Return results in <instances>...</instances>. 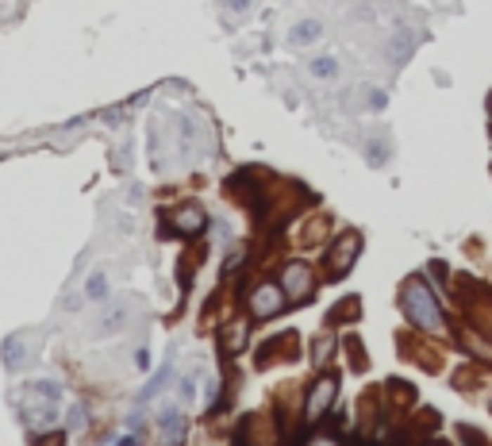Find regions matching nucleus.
<instances>
[{
    "instance_id": "f704fd0d",
    "label": "nucleus",
    "mask_w": 492,
    "mask_h": 446,
    "mask_svg": "<svg viewBox=\"0 0 492 446\" xmlns=\"http://www.w3.org/2000/svg\"><path fill=\"white\" fill-rule=\"evenodd\" d=\"M488 108H492V96H488Z\"/></svg>"
},
{
    "instance_id": "473e14b6",
    "label": "nucleus",
    "mask_w": 492,
    "mask_h": 446,
    "mask_svg": "<svg viewBox=\"0 0 492 446\" xmlns=\"http://www.w3.org/2000/svg\"><path fill=\"white\" fill-rule=\"evenodd\" d=\"M227 8H231V12H246V8H250V0H227Z\"/></svg>"
},
{
    "instance_id": "9d476101",
    "label": "nucleus",
    "mask_w": 492,
    "mask_h": 446,
    "mask_svg": "<svg viewBox=\"0 0 492 446\" xmlns=\"http://www.w3.org/2000/svg\"><path fill=\"white\" fill-rule=\"evenodd\" d=\"M204 227H208V212H204L200 204H193V200L169 212V231H174V235L196 239V235H204Z\"/></svg>"
},
{
    "instance_id": "72a5a7b5",
    "label": "nucleus",
    "mask_w": 492,
    "mask_h": 446,
    "mask_svg": "<svg viewBox=\"0 0 492 446\" xmlns=\"http://www.w3.org/2000/svg\"><path fill=\"white\" fill-rule=\"evenodd\" d=\"M420 446H450V442H442V439H423Z\"/></svg>"
},
{
    "instance_id": "c756f323",
    "label": "nucleus",
    "mask_w": 492,
    "mask_h": 446,
    "mask_svg": "<svg viewBox=\"0 0 492 446\" xmlns=\"http://www.w3.org/2000/svg\"><path fill=\"white\" fill-rule=\"evenodd\" d=\"M427 273H431L434 281H442V285L450 281V270H446V262H431V265H427Z\"/></svg>"
},
{
    "instance_id": "7ed1b4c3",
    "label": "nucleus",
    "mask_w": 492,
    "mask_h": 446,
    "mask_svg": "<svg viewBox=\"0 0 492 446\" xmlns=\"http://www.w3.org/2000/svg\"><path fill=\"white\" fill-rule=\"evenodd\" d=\"M285 308H289V296H285V289L277 285V281H254L250 289H246V315L258 323H269L277 320V315H285Z\"/></svg>"
},
{
    "instance_id": "a878e982",
    "label": "nucleus",
    "mask_w": 492,
    "mask_h": 446,
    "mask_svg": "<svg viewBox=\"0 0 492 446\" xmlns=\"http://www.w3.org/2000/svg\"><path fill=\"white\" fill-rule=\"evenodd\" d=\"M384 104H389V93H384V88H369L365 93V108L369 112H384Z\"/></svg>"
},
{
    "instance_id": "dca6fc26",
    "label": "nucleus",
    "mask_w": 492,
    "mask_h": 446,
    "mask_svg": "<svg viewBox=\"0 0 492 446\" xmlns=\"http://www.w3.org/2000/svg\"><path fill=\"white\" fill-rule=\"evenodd\" d=\"M246 339H250V323H246V320H231L224 327V350H231V354L246 350Z\"/></svg>"
},
{
    "instance_id": "cd10ccee",
    "label": "nucleus",
    "mask_w": 492,
    "mask_h": 446,
    "mask_svg": "<svg viewBox=\"0 0 492 446\" xmlns=\"http://www.w3.org/2000/svg\"><path fill=\"white\" fill-rule=\"evenodd\" d=\"M196 396V373H185L181 377V400H193Z\"/></svg>"
},
{
    "instance_id": "5701e85b",
    "label": "nucleus",
    "mask_w": 492,
    "mask_h": 446,
    "mask_svg": "<svg viewBox=\"0 0 492 446\" xmlns=\"http://www.w3.org/2000/svg\"><path fill=\"white\" fill-rule=\"evenodd\" d=\"M27 393H35V396H46V400H62V385L58 381H51V377H39V381H31V388Z\"/></svg>"
},
{
    "instance_id": "1a4fd4ad",
    "label": "nucleus",
    "mask_w": 492,
    "mask_h": 446,
    "mask_svg": "<svg viewBox=\"0 0 492 446\" xmlns=\"http://www.w3.org/2000/svg\"><path fill=\"white\" fill-rule=\"evenodd\" d=\"M297 354H300V335L297 331H281V335H273V339L261 343L258 369H269V366H277V362H292Z\"/></svg>"
},
{
    "instance_id": "39448f33",
    "label": "nucleus",
    "mask_w": 492,
    "mask_h": 446,
    "mask_svg": "<svg viewBox=\"0 0 492 446\" xmlns=\"http://www.w3.org/2000/svg\"><path fill=\"white\" fill-rule=\"evenodd\" d=\"M335 400H339V377L335 373H319L308 385V396H304V424L308 427L323 424L335 412Z\"/></svg>"
},
{
    "instance_id": "423d86ee",
    "label": "nucleus",
    "mask_w": 492,
    "mask_h": 446,
    "mask_svg": "<svg viewBox=\"0 0 492 446\" xmlns=\"http://www.w3.org/2000/svg\"><path fill=\"white\" fill-rule=\"evenodd\" d=\"M358 254H362V235H358V231H342L339 239L327 247V254H323V277H331V281L347 277V273L354 270Z\"/></svg>"
},
{
    "instance_id": "0eeeda50",
    "label": "nucleus",
    "mask_w": 492,
    "mask_h": 446,
    "mask_svg": "<svg viewBox=\"0 0 492 446\" xmlns=\"http://www.w3.org/2000/svg\"><path fill=\"white\" fill-rule=\"evenodd\" d=\"M462 304H465V320L481 331L485 339H492V293L481 285H473L470 277L462 281Z\"/></svg>"
},
{
    "instance_id": "f8f14e48",
    "label": "nucleus",
    "mask_w": 492,
    "mask_h": 446,
    "mask_svg": "<svg viewBox=\"0 0 492 446\" xmlns=\"http://www.w3.org/2000/svg\"><path fill=\"white\" fill-rule=\"evenodd\" d=\"M158 431H162V446H181L185 442V431H188V424H185V416H181V408L177 404H162V412H158Z\"/></svg>"
},
{
    "instance_id": "7c9ffc66",
    "label": "nucleus",
    "mask_w": 492,
    "mask_h": 446,
    "mask_svg": "<svg viewBox=\"0 0 492 446\" xmlns=\"http://www.w3.org/2000/svg\"><path fill=\"white\" fill-rule=\"evenodd\" d=\"M127 427H131V431H143V427H146V416H143V408H138V412H131V416H127Z\"/></svg>"
},
{
    "instance_id": "4be33fe9",
    "label": "nucleus",
    "mask_w": 492,
    "mask_h": 446,
    "mask_svg": "<svg viewBox=\"0 0 492 446\" xmlns=\"http://www.w3.org/2000/svg\"><path fill=\"white\" fill-rule=\"evenodd\" d=\"M331 354H335V335H331V327H327L323 335L316 339V350H311V358H316V366H327V362H331Z\"/></svg>"
},
{
    "instance_id": "f3484780",
    "label": "nucleus",
    "mask_w": 492,
    "mask_h": 446,
    "mask_svg": "<svg viewBox=\"0 0 492 446\" xmlns=\"http://www.w3.org/2000/svg\"><path fill=\"white\" fill-rule=\"evenodd\" d=\"M289 39L297 46H311L316 39H323V23H319V20H300V23H292Z\"/></svg>"
},
{
    "instance_id": "b1692460",
    "label": "nucleus",
    "mask_w": 492,
    "mask_h": 446,
    "mask_svg": "<svg viewBox=\"0 0 492 446\" xmlns=\"http://www.w3.org/2000/svg\"><path fill=\"white\" fill-rule=\"evenodd\" d=\"M65 427H70V431H85V427H89V412H85V404H73V408H70V416H65Z\"/></svg>"
},
{
    "instance_id": "412c9836",
    "label": "nucleus",
    "mask_w": 492,
    "mask_h": 446,
    "mask_svg": "<svg viewBox=\"0 0 492 446\" xmlns=\"http://www.w3.org/2000/svg\"><path fill=\"white\" fill-rule=\"evenodd\" d=\"M342 346H347V358H350V366H354V369H365L369 366V358H365V350H362V339H358V335H342Z\"/></svg>"
},
{
    "instance_id": "20e7f679",
    "label": "nucleus",
    "mask_w": 492,
    "mask_h": 446,
    "mask_svg": "<svg viewBox=\"0 0 492 446\" xmlns=\"http://www.w3.org/2000/svg\"><path fill=\"white\" fill-rule=\"evenodd\" d=\"M277 285L285 289L289 304H308V300L316 296V289H319V273L311 270L304 258H289V262L281 265V277H277Z\"/></svg>"
},
{
    "instance_id": "393cba45",
    "label": "nucleus",
    "mask_w": 492,
    "mask_h": 446,
    "mask_svg": "<svg viewBox=\"0 0 492 446\" xmlns=\"http://www.w3.org/2000/svg\"><path fill=\"white\" fill-rule=\"evenodd\" d=\"M246 258H250V254H246L242 247H239V250H231V254H227V262H224V277H231V273H239L242 265H246Z\"/></svg>"
},
{
    "instance_id": "2f4dec72",
    "label": "nucleus",
    "mask_w": 492,
    "mask_h": 446,
    "mask_svg": "<svg viewBox=\"0 0 492 446\" xmlns=\"http://www.w3.org/2000/svg\"><path fill=\"white\" fill-rule=\"evenodd\" d=\"M135 366L146 369V366H150V354H146V350H135Z\"/></svg>"
},
{
    "instance_id": "aec40b11",
    "label": "nucleus",
    "mask_w": 492,
    "mask_h": 446,
    "mask_svg": "<svg viewBox=\"0 0 492 446\" xmlns=\"http://www.w3.org/2000/svg\"><path fill=\"white\" fill-rule=\"evenodd\" d=\"M104 296H108V273L93 270L85 277V300H104Z\"/></svg>"
},
{
    "instance_id": "4468645a",
    "label": "nucleus",
    "mask_w": 492,
    "mask_h": 446,
    "mask_svg": "<svg viewBox=\"0 0 492 446\" xmlns=\"http://www.w3.org/2000/svg\"><path fill=\"white\" fill-rule=\"evenodd\" d=\"M166 385H174V362H166V366H162L150 381H146L143 388H138V408H143V404H150V400H154V396H158Z\"/></svg>"
},
{
    "instance_id": "2eb2a0df",
    "label": "nucleus",
    "mask_w": 492,
    "mask_h": 446,
    "mask_svg": "<svg viewBox=\"0 0 492 446\" xmlns=\"http://www.w3.org/2000/svg\"><path fill=\"white\" fill-rule=\"evenodd\" d=\"M127 320H131V300H116V304L104 312V320H101V331H108V335H116V331L127 327Z\"/></svg>"
},
{
    "instance_id": "bb28decb",
    "label": "nucleus",
    "mask_w": 492,
    "mask_h": 446,
    "mask_svg": "<svg viewBox=\"0 0 492 446\" xmlns=\"http://www.w3.org/2000/svg\"><path fill=\"white\" fill-rule=\"evenodd\" d=\"M304 446H342V439H339V435H331V431H316V435H308Z\"/></svg>"
},
{
    "instance_id": "a211bd4d",
    "label": "nucleus",
    "mask_w": 492,
    "mask_h": 446,
    "mask_svg": "<svg viewBox=\"0 0 492 446\" xmlns=\"http://www.w3.org/2000/svg\"><path fill=\"white\" fill-rule=\"evenodd\" d=\"M358 312H362V300H358V296H347L342 304L331 308V320H327V327H342V323L358 320Z\"/></svg>"
},
{
    "instance_id": "f257e3e1",
    "label": "nucleus",
    "mask_w": 492,
    "mask_h": 446,
    "mask_svg": "<svg viewBox=\"0 0 492 446\" xmlns=\"http://www.w3.org/2000/svg\"><path fill=\"white\" fill-rule=\"evenodd\" d=\"M400 312L408 315L415 331H427V335H446V315H442V304L434 296V289L427 285V277H408L404 289H400Z\"/></svg>"
},
{
    "instance_id": "9b49d317",
    "label": "nucleus",
    "mask_w": 492,
    "mask_h": 446,
    "mask_svg": "<svg viewBox=\"0 0 492 446\" xmlns=\"http://www.w3.org/2000/svg\"><path fill=\"white\" fill-rule=\"evenodd\" d=\"M27 331H15V335L4 339V346H0V362H4L8 373H23L31 366V350H27Z\"/></svg>"
},
{
    "instance_id": "6ab92c4d",
    "label": "nucleus",
    "mask_w": 492,
    "mask_h": 446,
    "mask_svg": "<svg viewBox=\"0 0 492 446\" xmlns=\"http://www.w3.org/2000/svg\"><path fill=\"white\" fill-rule=\"evenodd\" d=\"M308 74L316 81H335L339 77V58H331V54H323V58H311Z\"/></svg>"
},
{
    "instance_id": "6e6552de",
    "label": "nucleus",
    "mask_w": 492,
    "mask_h": 446,
    "mask_svg": "<svg viewBox=\"0 0 492 446\" xmlns=\"http://www.w3.org/2000/svg\"><path fill=\"white\" fill-rule=\"evenodd\" d=\"M20 416H23V424H27L31 431H51V427H58L62 412H58V400H46V396L27 393V400H23V408H20Z\"/></svg>"
},
{
    "instance_id": "c85d7f7f",
    "label": "nucleus",
    "mask_w": 492,
    "mask_h": 446,
    "mask_svg": "<svg viewBox=\"0 0 492 446\" xmlns=\"http://www.w3.org/2000/svg\"><path fill=\"white\" fill-rule=\"evenodd\" d=\"M365 154H369V166H381V162H384L381 139H373V143H369V147H365Z\"/></svg>"
},
{
    "instance_id": "f03ea898",
    "label": "nucleus",
    "mask_w": 492,
    "mask_h": 446,
    "mask_svg": "<svg viewBox=\"0 0 492 446\" xmlns=\"http://www.w3.org/2000/svg\"><path fill=\"white\" fill-rule=\"evenodd\" d=\"M231 439H235V446H281L285 431L273 412H250V416H242L235 424Z\"/></svg>"
},
{
    "instance_id": "ddd939ff",
    "label": "nucleus",
    "mask_w": 492,
    "mask_h": 446,
    "mask_svg": "<svg viewBox=\"0 0 492 446\" xmlns=\"http://www.w3.org/2000/svg\"><path fill=\"white\" fill-rule=\"evenodd\" d=\"M415 46H420V35H415V31H396V35L389 39V58L396 62V66H404V62L415 54Z\"/></svg>"
}]
</instances>
